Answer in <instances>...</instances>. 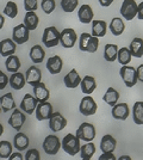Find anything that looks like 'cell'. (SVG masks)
I'll return each instance as SVG.
<instances>
[{
    "label": "cell",
    "instance_id": "obj_10",
    "mask_svg": "<svg viewBox=\"0 0 143 160\" xmlns=\"http://www.w3.org/2000/svg\"><path fill=\"white\" fill-rule=\"evenodd\" d=\"M78 40V36H76V32H75L73 29H64L60 32V43L62 44L63 48H73L75 44V42Z\"/></svg>",
    "mask_w": 143,
    "mask_h": 160
},
{
    "label": "cell",
    "instance_id": "obj_15",
    "mask_svg": "<svg viewBox=\"0 0 143 160\" xmlns=\"http://www.w3.org/2000/svg\"><path fill=\"white\" fill-rule=\"evenodd\" d=\"M25 81L32 87L36 86L37 84H40L42 81L41 69L36 66L29 67V69H27L26 73H25Z\"/></svg>",
    "mask_w": 143,
    "mask_h": 160
},
{
    "label": "cell",
    "instance_id": "obj_43",
    "mask_svg": "<svg viewBox=\"0 0 143 160\" xmlns=\"http://www.w3.org/2000/svg\"><path fill=\"white\" fill-rule=\"evenodd\" d=\"M37 2V0H24V10L26 12H35L38 8Z\"/></svg>",
    "mask_w": 143,
    "mask_h": 160
},
{
    "label": "cell",
    "instance_id": "obj_48",
    "mask_svg": "<svg viewBox=\"0 0 143 160\" xmlns=\"http://www.w3.org/2000/svg\"><path fill=\"white\" fill-rule=\"evenodd\" d=\"M137 17L140 20H143V1L141 4H138V7H137Z\"/></svg>",
    "mask_w": 143,
    "mask_h": 160
},
{
    "label": "cell",
    "instance_id": "obj_1",
    "mask_svg": "<svg viewBox=\"0 0 143 160\" xmlns=\"http://www.w3.org/2000/svg\"><path fill=\"white\" fill-rule=\"evenodd\" d=\"M62 149L66 152L67 154L74 157L76 154L80 152V148H81V143L80 140L76 138V135L73 134H67L63 140H62Z\"/></svg>",
    "mask_w": 143,
    "mask_h": 160
},
{
    "label": "cell",
    "instance_id": "obj_54",
    "mask_svg": "<svg viewBox=\"0 0 143 160\" xmlns=\"http://www.w3.org/2000/svg\"><path fill=\"white\" fill-rule=\"evenodd\" d=\"M0 112H1V108H0Z\"/></svg>",
    "mask_w": 143,
    "mask_h": 160
},
{
    "label": "cell",
    "instance_id": "obj_18",
    "mask_svg": "<svg viewBox=\"0 0 143 160\" xmlns=\"http://www.w3.org/2000/svg\"><path fill=\"white\" fill-rule=\"evenodd\" d=\"M117 141L112 135H104L100 141V149L102 153H113L116 149Z\"/></svg>",
    "mask_w": 143,
    "mask_h": 160
},
{
    "label": "cell",
    "instance_id": "obj_17",
    "mask_svg": "<svg viewBox=\"0 0 143 160\" xmlns=\"http://www.w3.org/2000/svg\"><path fill=\"white\" fill-rule=\"evenodd\" d=\"M63 82H64L66 87H68V88H76L81 82V78H80L79 73L76 72V69L73 68L72 71H69L68 73L64 75Z\"/></svg>",
    "mask_w": 143,
    "mask_h": 160
},
{
    "label": "cell",
    "instance_id": "obj_39",
    "mask_svg": "<svg viewBox=\"0 0 143 160\" xmlns=\"http://www.w3.org/2000/svg\"><path fill=\"white\" fill-rule=\"evenodd\" d=\"M4 13L8 18H16L17 14H18V6H17V4L13 2V1H8L6 4V6H5V8H4Z\"/></svg>",
    "mask_w": 143,
    "mask_h": 160
},
{
    "label": "cell",
    "instance_id": "obj_46",
    "mask_svg": "<svg viewBox=\"0 0 143 160\" xmlns=\"http://www.w3.org/2000/svg\"><path fill=\"white\" fill-rule=\"evenodd\" d=\"M8 160H24V157L21 152H12V154L8 157Z\"/></svg>",
    "mask_w": 143,
    "mask_h": 160
},
{
    "label": "cell",
    "instance_id": "obj_20",
    "mask_svg": "<svg viewBox=\"0 0 143 160\" xmlns=\"http://www.w3.org/2000/svg\"><path fill=\"white\" fill-rule=\"evenodd\" d=\"M17 44L13 42L12 38H5L0 42V55L7 58L10 55H14Z\"/></svg>",
    "mask_w": 143,
    "mask_h": 160
},
{
    "label": "cell",
    "instance_id": "obj_13",
    "mask_svg": "<svg viewBox=\"0 0 143 160\" xmlns=\"http://www.w3.org/2000/svg\"><path fill=\"white\" fill-rule=\"evenodd\" d=\"M35 113H36V118L38 121L49 120V117L53 113V105H51V103H49V102H41V103H38L37 107H36V110H35Z\"/></svg>",
    "mask_w": 143,
    "mask_h": 160
},
{
    "label": "cell",
    "instance_id": "obj_37",
    "mask_svg": "<svg viewBox=\"0 0 143 160\" xmlns=\"http://www.w3.org/2000/svg\"><path fill=\"white\" fill-rule=\"evenodd\" d=\"M95 153V145L91 141L88 143L83 145L80 148V154H81L82 159H92V157Z\"/></svg>",
    "mask_w": 143,
    "mask_h": 160
},
{
    "label": "cell",
    "instance_id": "obj_25",
    "mask_svg": "<svg viewBox=\"0 0 143 160\" xmlns=\"http://www.w3.org/2000/svg\"><path fill=\"white\" fill-rule=\"evenodd\" d=\"M92 32L91 35L94 37H104L106 35L107 25L105 20H92Z\"/></svg>",
    "mask_w": 143,
    "mask_h": 160
},
{
    "label": "cell",
    "instance_id": "obj_9",
    "mask_svg": "<svg viewBox=\"0 0 143 160\" xmlns=\"http://www.w3.org/2000/svg\"><path fill=\"white\" fill-rule=\"evenodd\" d=\"M97 109H98V105L95 103V100L91 97V96H86L83 97L80 102V107H79V110L81 115L83 116H92L97 112Z\"/></svg>",
    "mask_w": 143,
    "mask_h": 160
},
{
    "label": "cell",
    "instance_id": "obj_30",
    "mask_svg": "<svg viewBox=\"0 0 143 160\" xmlns=\"http://www.w3.org/2000/svg\"><path fill=\"white\" fill-rule=\"evenodd\" d=\"M45 58V52L40 44H36L30 49V59L34 61V63H41Z\"/></svg>",
    "mask_w": 143,
    "mask_h": 160
},
{
    "label": "cell",
    "instance_id": "obj_45",
    "mask_svg": "<svg viewBox=\"0 0 143 160\" xmlns=\"http://www.w3.org/2000/svg\"><path fill=\"white\" fill-rule=\"evenodd\" d=\"M98 160H117L116 157L113 155V153H102L100 154Z\"/></svg>",
    "mask_w": 143,
    "mask_h": 160
},
{
    "label": "cell",
    "instance_id": "obj_3",
    "mask_svg": "<svg viewBox=\"0 0 143 160\" xmlns=\"http://www.w3.org/2000/svg\"><path fill=\"white\" fill-rule=\"evenodd\" d=\"M42 42L47 48L56 47L60 43V31L55 27H48L43 31Z\"/></svg>",
    "mask_w": 143,
    "mask_h": 160
},
{
    "label": "cell",
    "instance_id": "obj_6",
    "mask_svg": "<svg viewBox=\"0 0 143 160\" xmlns=\"http://www.w3.org/2000/svg\"><path fill=\"white\" fill-rule=\"evenodd\" d=\"M61 148V141L56 135H48L43 141V149L48 155H55Z\"/></svg>",
    "mask_w": 143,
    "mask_h": 160
},
{
    "label": "cell",
    "instance_id": "obj_5",
    "mask_svg": "<svg viewBox=\"0 0 143 160\" xmlns=\"http://www.w3.org/2000/svg\"><path fill=\"white\" fill-rule=\"evenodd\" d=\"M119 75L126 87H132L137 84L136 68H134V67L129 66V65L122 66V68L119 69Z\"/></svg>",
    "mask_w": 143,
    "mask_h": 160
},
{
    "label": "cell",
    "instance_id": "obj_24",
    "mask_svg": "<svg viewBox=\"0 0 143 160\" xmlns=\"http://www.w3.org/2000/svg\"><path fill=\"white\" fill-rule=\"evenodd\" d=\"M8 84L11 85V87L13 90H21L23 87L25 86V84H26L24 74L21 73V72L12 73V75L8 78Z\"/></svg>",
    "mask_w": 143,
    "mask_h": 160
},
{
    "label": "cell",
    "instance_id": "obj_31",
    "mask_svg": "<svg viewBox=\"0 0 143 160\" xmlns=\"http://www.w3.org/2000/svg\"><path fill=\"white\" fill-rule=\"evenodd\" d=\"M102 99L106 104H109L110 107H115L119 99V92L115 90L113 87H109L105 94L102 96Z\"/></svg>",
    "mask_w": 143,
    "mask_h": 160
},
{
    "label": "cell",
    "instance_id": "obj_23",
    "mask_svg": "<svg viewBox=\"0 0 143 160\" xmlns=\"http://www.w3.org/2000/svg\"><path fill=\"white\" fill-rule=\"evenodd\" d=\"M62 66H63V61L59 55H54L51 58H49L47 61V69L49 73L51 74H59L61 72Z\"/></svg>",
    "mask_w": 143,
    "mask_h": 160
},
{
    "label": "cell",
    "instance_id": "obj_26",
    "mask_svg": "<svg viewBox=\"0 0 143 160\" xmlns=\"http://www.w3.org/2000/svg\"><path fill=\"white\" fill-rule=\"evenodd\" d=\"M0 108L4 112H8L10 110L16 109V102L11 92H7L0 97Z\"/></svg>",
    "mask_w": 143,
    "mask_h": 160
},
{
    "label": "cell",
    "instance_id": "obj_53",
    "mask_svg": "<svg viewBox=\"0 0 143 160\" xmlns=\"http://www.w3.org/2000/svg\"><path fill=\"white\" fill-rule=\"evenodd\" d=\"M81 160H92V159H81Z\"/></svg>",
    "mask_w": 143,
    "mask_h": 160
},
{
    "label": "cell",
    "instance_id": "obj_16",
    "mask_svg": "<svg viewBox=\"0 0 143 160\" xmlns=\"http://www.w3.org/2000/svg\"><path fill=\"white\" fill-rule=\"evenodd\" d=\"M111 113H112V117L116 118V120H121V121H125L128 117H129V105L126 103H117L115 107H112V110H111Z\"/></svg>",
    "mask_w": 143,
    "mask_h": 160
},
{
    "label": "cell",
    "instance_id": "obj_8",
    "mask_svg": "<svg viewBox=\"0 0 143 160\" xmlns=\"http://www.w3.org/2000/svg\"><path fill=\"white\" fill-rule=\"evenodd\" d=\"M137 7L135 0H124L121 6V14L126 20H132L137 16Z\"/></svg>",
    "mask_w": 143,
    "mask_h": 160
},
{
    "label": "cell",
    "instance_id": "obj_41",
    "mask_svg": "<svg viewBox=\"0 0 143 160\" xmlns=\"http://www.w3.org/2000/svg\"><path fill=\"white\" fill-rule=\"evenodd\" d=\"M41 7L43 10V12L45 14H50L53 13V11L56 7V4H55V0H42Z\"/></svg>",
    "mask_w": 143,
    "mask_h": 160
},
{
    "label": "cell",
    "instance_id": "obj_19",
    "mask_svg": "<svg viewBox=\"0 0 143 160\" xmlns=\"http://www.w3.org/2000/svg\"><path fill=\"white\" fill-rule=\"evenodd\" d=\"M93 10H92V7L89 6L88 4H83L81 5V7L79 8V11H78V17H79V20L83 23V24H89V23H92V20H93Z\"/></svg>",
    "mask_w": 143,
    "mask_h": 160
},
{
    "label": "cell",
    "instance_id": "obj_11",
    "mask_svg": "<svg viewBox=\"0 0 143 160\" xmlns=\"http://www.w3.org/2000/svg\"><path fill=\"white\" fill-rule=\"evenodd\" d=\"M67 126V120L62 116L59 111H55L51 113V116L49 117V128L53 132H60L62 129H64Z\"/></svg>",
    "mask_w": 143,
    "mask_h": 160
},
{
    "label": "cell",
    "instance_id": "obj_32",
    "mask_svg": "<svg viewBox=\"0 0 143 160\" xmlns=\"http://www.w3.org/2000/svg\"><path fill=\"white\" fill-rule=\"evenodd\" d=\"M117 54H118V46L113 43H109L104 48V59L109 62H113L117 60Z\"/></svg>",
    "mask_w": 143,
    "mask_h": 160
},
{
    "label": "cell",
    "instance_id": "obj_42",
    "mask_svg": "<svg viewBox=\"0 0 143 160\" xmlns=\"http://www.w3.org/2000/svg\"><path fill=\"white\" fill-rule=\"evenodd\" d=\"M24 160H41V155H40L38 149H36V148L27 149L25 157H24Z\"/></svg>",
    "mask_w": 143,
    "mask_h": 160
},
{
    "label": "cell",
    "instance_id": "obj_34",
    "mask_svg": "<svg viewBox=\"0 0 143 160\" xmlns=\"http://www.w3.org/2000/svg\"><path fill=\"white\" fill-rule=\"evenodd\" d=\"M132 118L134 122L142 126L143 124V102H136L132 107Z\"/></svg>",
    "mask_w": 143,
    "mask_h": 160
},
{
    "label": "cell",
    "instance_id": "obj_35",
    "mask_svg": "<svg viewBox=\"0 0 143 160\" xmlns=\"http://www.w3.org/2000/svg\"><path fill=\"white\" fill-rule=\"evenodd\" d=\"M125 25L123 23V20L121 18H113L110 23V31L113 33L115 36H121L124 32Z\"/></svg>",
    "mask_w": 143,
    "mask_h": 160
},
{
    "label": "cell",
    "instance_id": "obj_38",
    "mask_svg": "<svg viewBox=\"0 0 143 160\" xmlns=\"http://www.w3.org/2000/svg\"><path fill=\"white\" fill-rule=\"evenodd\" d=\"M117 61L122 65V66H126L129 65V62L131 61V54H130L128 48H121L118 49V54H117Z\"/></svg>",
    "mask_w": 143,
    "mask_h": 160
},
{
    "label": "cell",
    "instance_id": "obj_33",
    "mask_svg": "<svg viewBox=\"0 0 143 160\" xmlns=\"http://www.w3.org/2000/svg\"><path fill=\"white\" fill-rule=\"evenodd\" d=\"M38 23H40V19H38V16L34 12H26L25 13V17H24V25L30 30H36L37 27H38Z\"/></svg>",
    "mask_w": 143,
    "mask_h": 160
},
{
    "label": "cell",
    "instance_id": "obj_4",
    "mask_svg": "<svg viewBox=\"0 0 143 160\" xmlns=\"http://www.w3.org/2000/svg\"><path fill=\"white\" fill-rule=\"evenodd\" d=\"M76 138L79 140L86 141V142H91L95 138V128L92 123L88 122H83L80 124V127L76 130Z\"/></svg>",
    "mask_w": 143,
    "mask_h": 160
},
{
    "label": "cell",
    "instance_id": "obj_27",
    "mask_svg": "<svg viewBox=\"0 0 143 160\" xmlns=\"http://www.w3.org/2000/svg\"><path fill=\"white\" fill-rule=\"evenodd\" d=\"M129 52L131 54V56H135V58H142L143 56V40L142 38H134L131 41L129 46Z\"/></svg>",
    "mask_w": 143,
    "mask_h": 160
},
{
    "label": "cell",
    "instance_id": "obj_49",
    "mask_svg": "<svg viewBox=\"0 0 143 160\" xmlns=\"http://www.w3.org/2000/svg\"><path fill=\"white\" fill-rule=\"evenodd\" d=\"M115 0H99V4L102 5V7H107L110 6Z\"/></svg>",
    "mask_w": 143,
    "mask_h": 160
},
{
    "label": "cell",
    "instance_id": "obj_36",
    "mask_svg": "<svg viewBox=\"0 0 143 160\" xmlns=\"http://www.w3.org/2000/svg\"><path fill=\"white\" fill-rule=\"evenodd\" d=\"M13 152V145L10 141H0V158L1 159H8V157Z\"/></svg>",
    "mask_w": 143,
    "mask_h": 160
},
{
    "label": "cell",
    "instance_id": "obj_44",
    "mask_svg": "<svg viewBox=\"0 0 143 160\" xmlns=\"http://www.w3.org/2000/svg\"><path fill=\"white\" fill-rule=\"evenodd\" d=\"M8 84V77L2 71H0V90H4Z\"/></svg>",
    "mask_w": 143,
    "mask_h": 160
},
{
    "label": "cell",
    "instance_id": "obj_50",
    "mask_svg": "<svg viewBox=\"0 0 143 160\" xmlns=\"http://www.w3.org/2000/svg\"><path fill=\"white\" fill-rule=\"evenodd\" d=\"M4 24H5V18H4V16L0 13V30L4 28Z\"/></svg>",
    "mask_w": 143,
    "mask_h": 160
},
{
    "label": "cell",
    "instance_id": "obj_52",
    "mask_svg": "<svg viewBox=\"0 0 143 160\" xmlns=\"http://www.w3.org/2000/svg\"><path fill=\"white\" fill-rule=\"evenodd\" d=\"M2 133H4V127H2V124L0 123V136L2 135Z\"/></svg>",
    "mask_w": 143,
    "mask_h": 160
},
{
    "label": "cell",
    "instance_id": "obj_2",
    "mask_svg": "<svg viewBox=\"0 0 143 160\" xmlns=\"http://www.w3.org/2000/svg\"><path fill=\"white\" fill-rule=\"evenodd\" d=\"M99 47V40L98 37L92 36L88 32H83L80 36L79 40V48L81 52H87V53H95Z\"/></svg>",
    "mask_w": 143,
    "mask_h": 160
},
{
    "label": "cell",
    "instance_id": "obj_47",
    "mask_svg": "<svg viewBox=\"0 0 143 160\" xmlns=\"http://www.w3.org/2000/svg\"><path fill=\"white\" fill-rule=\"evenodd\" d=\"M137 74V81H142L143 82V65H140L138 68L136 69Z\"/></svg>",
    "mask_w": 143,
    "mask_h": 160
},
{
    "label": "cell",
    "instance_id": "obj_7",
    "mask_svg": "<svg viewBox=\"0 0 143 160\" xmlns=\"http://www.w3.org/2000/svg\"><path fill=\"white\" fill-rule=\"evenodd\" d=\"M29 38H30V30L24 25V23L18 24L17 27L13 28L12 40L16 44H24L29 41Z\"/></svg>",
    "mask_w": 143,
    "mask_h": 160
},
{
    "label": "cell",
    "instance_id": "obj_29",
    "mask_svg": "<svg viewBox=\"0 0 143 160\" xmlns=\"http://www.w3.org/2000/svg\"><path fill=\"white\" fill-rule=\"evenodd\" d=\"M5 68L6 71L11 72V73H16L19 71L21 68V60L17 55H10L6 58V61H5Z\"/></svg>",
    "mask_w": 143,
    "mask_h": 160
},
{
    "label": "cell",
    "instance_id": "obj_22",
    "mask_svg": "<svg viewBox=\"0 0 143 160\" xmlns=\"http://www.w3.org/2000/svg\"><path fill=\"white\" fill-rule=\"evenodd\" d=\"M29 143H30V141H29V138H27L26 135L24 133H21V132H18V133L14 135L13 138V147L18 151V152H23V151H25L27 149V147H29Z\"/></svg>",
    "mask_w": 143,
    "mask_h": 160
},
{
    "label": "cell",
    "instance_id": "obj_28",
    "mask_svg": "<svg viewBox=\"0 0 143 160\" xmlns=\"http://www.w3.org/2000/svg\"><path fill=\"white\" fill-rule=\"evenodd\" d=\"M81 91L85 94H91L97 87V82L95 79L91 75H86L83 79L81 80Z\"/></svg>",
    "mask_w": 143,
    "mask_h": 160
},
{
    "label": "cell",
    "instance_id": "obj_40",
    "mask_svg": "<svg viewBox=\"0 0 143 160\" xmlns=\"http://www.w3.org/2000/svg\"><path fill=\"white\" fill-rule=\"evenodd\" d=\"M79 4V0H61L62 10L67 13H72Z\"/></svg>",
    "mask_w": 143,
    "mask_h": 160
},
{
    "label": "cell",
    "instance_id": "obj_12",
    "mask_svg": "<svg viewBox=\"0 0 143 160\" xmlns=\"http://www.w3.org/2000/svg\"><path fill=\"white\" fill-rule=\"evenodd\" d=\"M26 121V116L24 115V112L21 111V109H14L13 112L11 113L10 118H8V124L13 128L14 130L19 132L23 127V124Z\"/></svg>",
    "mask_w": 143,
    "mask_h": 160
},
{
    "label": "cell",
    "instance_id": "obj_51",
    "mask_svg": "<svg viewBox=\"0 0 143 160\" xmlns=\"http://www.w3.org/2000/svg\"><path fill=\"white\" fill-rule=\"evenodd\" d=\"M118 160H132V159H131V157H129V155H122V157H119Z\"/></svg>",
    "mask_w": 143,
    "mask_h": 160
},
{
    "label": "cell",
    "instance_id": "obj_21",
    "mask_svg": "<svg viewBox=\"0 0 143 160\" xmlns=\"http://www.w3.org/2000/svg\"><path fill=\"white\" fill-rule=\"evenodd\" d=\"M34 97L37 99L38 103L41 102H48L50 93H49V90L47 88V85L44 82H40L37 84L36 86H34Z\"/></svg>",
    "mask_w": 143,
    "mask_h": 160
},
{
    "label": "cell",
    "instance_id": "obj_14",
    "mask_svg": "<svg viewBox=\"0 0 143 160\" xmlns=\"http://www.w3.org/2000/svg\"><path fill=\"white\" fill-rule=\"evenodd\" d=\"M37 104H38V102H37V99L35 98L34 96L30 93H26L23 97V99L21 102V110L23 112L26 113V115H32L34 111L36 110Z\"/></svg>",
    "mask_w": 143,
    "mask_h": 160
}]
</instances>
